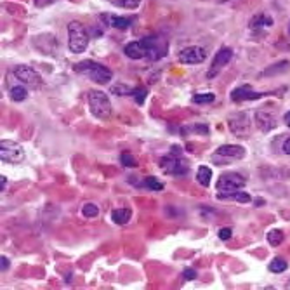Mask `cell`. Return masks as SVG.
Listing matches in <instances>:
<instances>
[{
  "instance_id": "1",
  "label": "cell",
  "mask_w": 290,
  "mask_h": 290,
  "mask_svg": "<svg viewBox=\"0 0 290 290\" xmlns=\"http://www.w3.org/2000/svg\"><path fill=\"white\" fill-rule=\"evenodd\" d=\"M75 71L80 75H85L91 80L98 83H108L113 78V71L104 65H99L96 61H82L75 65Z\"/></svg>"
},
{
  "instance_id": "2",
  "label": "cell",
  "mask_w": 290,
  "mask_h": 290,
  "mask_svg": "<svg viewBox=\"0 0 290 290\" xmlns=\"http://www.w3.org/2000/svg\"><path fill=\"white\" fill-rule=\"evenodd\" d=\"M68 42H70V50L75 54H80L87 49L89 45V39H87L85 28L78 21H71L68 24Z\"/></svg>"
},
{
  "instance_id": "3",
  "label": "cell",
  "mask_w": 290,
  "mask_h": 290,
  "mask_svg": "<svg viewBox=\"0 0 290 290\" xmlns=\"http://www.w3.org/2000/svg\"><path fill=\"white\" fill-rule=\"evenodd\" d=\"M89 108L96 119H108L111 115V103L108 96L101 91L89 92Z\"/></svg>"
},
{
  "instance_id": "4",
  "label": "cell",
  "mask_w": 290,
  "mask_h": 290,
  "mask_svg": "<svg viewBox=\"0 0 290 290\" xmlns=\"http://www.w3.org/2000/svg\"><path fill=\"white\" fill-rule=\"evenodd\" d=\"M0 158H2V162H7V163L23 162L24 160L23 146L18 144V142H14V141L2 139V142H0Z\"/></svg>"
},
{
  "instance_id": "5",
  "label": "cell",
  "mask_w": 290,
  "mask_h": 290,
  "mask_svg": "<svg viewBox=\"0 0 290 290\" xmlns=\"http://www.w3.org/2000/svg\"><path fill=\"white\" fill-rule=\"evenodd\" d=\"M160 167L163 169V172L172 176H183L188 172L186 162L181 158L179 153H169L167 157H163L160 160Z\"/></svg>"
},
{
  "instance_id": "6",
  "label": "cell",
  "mask_w": 290,
  "mask_h": 290,
  "mask_svg": "<svg viewBox=\"0 0 290 290\" xmlns=\"http://www.w3.org/2000/svg\"><path fill=\"white\" fill-rule=\"evenodd\" d=\"M245 186V178L237 172H228V174H222L219 181H217V191L219 193H229V191H237L242 190Z\"/></svg>"
},
{
  "instance_id": "7",
  "label": "cell",
  "mask_w": 290,
  "mask_h": 290,
  "mask_svg": "<svg viewBox=\"0 0 290 290\" xmlns=\"http://www.w3.org/2000/svg\"><path fill=\"white\" fill-rule=\"evenodd\" d=\"M14 75L18 77L19 82L26 83L30 89H40L42 87V78L40 75L37 73L35 70L30 68V66H24V65H19L14 68Z\"/></svg>"
},
{
  "instance_id": "8",
  "label": "cell",
  "mask_w": 290,
  "mask_h": 290,
  "mask_svg": "<svg viewBox=\"0 0 290 290\" xmlns=\"http://www.w3.org/2000/svg\"><path fill=\"white\" fill-rule=\"evenodd\" d=\"M250 127H252V122L245 113H238V115L229 119V130L237 137H247L250 134Z\"/></svg>"
},
{
  "instance_id": "9",
  "label": "cell",
  "mask_w": 290,
  "mask_h": 290,
  "mask_svg": "<svg viewBox=\"0 0 290 290\" xmlns=\"http://www.w3.org/2000/svg\"><path fill=\"white\" fill-rule=\"evenodd\" d=\"M231 57H233V50H231L229 47H221L219 50H217L216 56H214L212 66H210V70L207 73V78L217 77V73H219V71L228 65V63L231 61Z\"/></svg>"
},
{
  "instance_id": "10",
  "label": "cell",
  "mask_w": 290,
  "mask_h": 290,
  "mask_svg": "<svg viewBox=\"0 0 290 290\" xmlns=\"http://www.w3.org/2000/svg\"><path fill=\"white\" fill-rule=\"evenodd\" d=\"M205 57H207V52L201 47H186L179 52V61L184 65H200L205 61Z\"/></svg>"
},
{
  "instance_id": "11",
  "label": "cell",
  "mask_w": 290,
  "mask_h": 290,
  "mask_svg": "<svg viewBox=\"0 0 290 290\" xmlns=\"http://www.w3.org/2000/svg\"><path fill=\"white\" fill-rule=\"evenodd\" d=\"M214 155L222 157L224 158V163H228L229 160H240V158L245 157V148H242V146L238 144H224V146H219Z\"/></svg>"
},
{
  "instance_id": "12",
  "label": "cell",
  "mask_w": 290,
  "mask_h": 290,
  "mask_svg": "<svg viewBox=\"0 0 290 290\" xmlns=\"http://www.w3.org/2000/svg\"><path fill=\"white\" fill-rule=\"evenodd\" d=\"M263 92H255L252 89L250 83H243V85L237 87L235 91H231V99L235 101V103H238V101H255L259 98H263Z\"/></svg>"
},
{
  "instance_id": "13",
  "label": "cell",
  "mask_w": 290,
  "mask_h": 290,
  "mask_svg": "<svg viewBox=\"0 0 290 290\" xmlns=\"http://www.w3.org/2000/svg\"><path fill=\"white\" fill-rule=\"evenodd\" d=\"M255 124H257V127L263 130V132H270V130L276 127V119L271 111L257 110L255 111Z\"/></svg>"
},
{
  "instance_id": "14",
  "label": "cell",
  "mask_w": 290,
  "mask_h": 290,
  "mask_svg": "<svg viewBox=\"0 0 290 290\" xmlns=\"http://www.w3.org/2000/svg\"><path fill=\"white\" fill-rule=\"evenodd\" d=\"M124 52H125V56L130 57V60H142V57H148V50H146V45L142 40L130 42L129 45H125Z\"/></svg>"
},
{
  "instance_id": "15",
  "label": "cell",
  "mask_w": 290,
  "mask_h": 290,
  "mask_svg": "<svg viewBox=\"0 0 290 290\" xmlns=\"http://www.w3.org/2000/svg\"><path fill=\"white\" fill-rule=\"evenodd\" d=\"M219 200H233V201H240V204H249L252 200L249 193L242 191V190H237V191H229V193H219L217 195Z\"/></svg>"
},
{
  "instance_id": "16",
  "label": "cell",
  "mask_w": 290,
  "mask_h": 290,
  "mask_svg": "<svg viewBox=\"0 0 290 290\" xmlns=\"http://www.w3.org/2000/svg\"><path fill=\"white\" fill-rule=\"evenodd\" d=\"M273 24V18L268 14H255L250 19V28L252 30H260V28H268Z\"/></svg>"
},
{
  "instance_id": "17",
  "label": "cell",
  "mask_w": 290,
  "mask_h": 290,
  "mask_svg": "<svg viewBox=\"0 0 290 290\" xmlns=\"http://www.w3.org/2000/svg\"><path fill=\"white\" fill-rule=\"evenodd\" d=\"M196 181H198L201 186L207 188L210 184V181H212V170H210V167H207V165L198 167V172H196Z\"/></svg>"
},
{
  "instance_id": "18",
  "label": "cell",
  "mask_w": 290,
  "mask_h": 290,
  "mask_svg": "<svg viewBox=\"0 0 290 290\" xmlns=\"http://www.w3.org/2000/svg\"><path fill=\"white\" fill-rule=\"evenodd\" d=\"M130 216H132L130 209H117L111 212V219L115 221L117 224H125V222H129Z\"/></svg>"
},
{
  "instance_id": "19",
  "label": "cell",
  "mask_w": 290,
  "mask_h": 290,
  "mask_svg": "<svg viewBox=\"0 0 290 290\" xmlns=\"http://www.w3.org/2000/svg\"><path fill=\"white\" fill-rule=\"evenodd\" d=\"M9 96H11V99L12 101H24L26 99V96H28V91L24 89L23 85H14V87H11L9 89Z\"/></svg>"
},
{
  "instance_id": "20",
  "label": "cell",
  "mask_w": 290,
  "mask_h": 290,
  "mask_svg": "<svg viewBox=\"0 0 290 290\" xmlns=\"http://www.w3.org/2000/svg\"><path fill=\"white\" fill-rule=\"evenodd\" d=\"M287 268H288L287 260L281 259V257H275L270 263V271L271 273H283L285 270H287Z\"/></svg>"
},
{
  "instance_id": "21",
  "label": "cell",
  "mask_w": 290,
  "mask_h": 290,
  "mask_svg": "<svg viewBox=\"0 0 290 290\" xmlns=\"http://www.w3.org/2000/svg\"><path fill=\"white\" fill-rule=\"evenodd\" d=\"M268 242L271 243L273 247H278L281 242H283V231L281 229H271L268 233Z\"/></svg>"
},
{
  "instance_id": "22",
  "label": "cell",
  "mask_w": 290,
  "mask_h": 290,
  "mask_svg": "<svg viewBox=\"0 0 290 290\" xmlns=\"http://www.w3.org/2000/svg\"><path fill=\"white\" fill-rule=\"evenodd\" d=\"M110 23L113 28H117V30H127L130 24H132V21L129 18H111Z\"/></svg>"
},
{
  "instance_id": "23",
  "label": "cell",
  "mask_w": 290,
  "mask_h": 290,
  "mask_svg": "<svg viewBox=\"0 0 290 290\" xmlns=\"http://www.w3.org/2000/svg\"><path fill=\"white\" fill-rule=\"evenodd\" d=\"M216 101V96L212 92H207V94H196L193 98V103H198V104H207V103H214Z\"/></svg>"
},
{
  "instance_id": "24",
  "label": "cell",
  "mask_w": 290,
  "mask_h": 290,
  "mask_svg": "<svg viewBox=\"0 0 290 290\" xmlns=\"http://www.w3.org/2000/svg\"><path fill=\"white\" fill-rule=\"evenodd\" d=\"M82 214L85 217H96L99 214V209H98V205H96V204H85L82 207Z\"/></svg>"
},
{
  "instance_id": "25",
  "label": "cell",
  "mask_w": 290,
  "mask_h": 290,
  "mask_svg": "<svg viewBox=\"0 0 290 290\" xmlns=\"http://www.w3.org/2000/svg\"><path fill=\"white\" fill-rule=\"evenodd\" d=\"M146 94H148V91H146L144 87H136V89H132V94L130 96H134V99H136L137 104H142L146 99Z\"/></svg>"
},
{
  "instance_id": "26",
  "label": "cell",
  "mask_w": 290,
  "mask_h": 290,
  "mask_svg": "<svg viewBox=\"0 0 290 290\" xmlns=\"http://www.w3.org/2000/svg\"><path fill=\"white\" fill-rule=\"evenodd\" d=\"M120 162H122V165H124V167H136L137 165L136 158H134L129 151H124V153L120 155Z\"/></svg>"
},
{
  "instance_id": "27",
  "label": "cell",
  "mask_w": 290,
  "mask_h": 290,
  "mask_svg": "<svg viewBox=\"0 0 290 290\" xmlns=\"http://www.w3.org/2000/svg\"><path fill=\"white\" fill-rule=\"evenodd\" d=\"M111 92L117 96H129V94H132V89H129L125 83H115V85L111 87Z\"/></svg>"
},
{
  "instance_id": "28",
  "label": "cell",
  "mask_w": 290,
  "mask_h": 290,
  "mask_svg": "<svg viewBox=\"0 0 290 290\" xmlns=\"http://www.w3.org/2000/svg\"><path fill=\"white\" fill-rule=\"evenodd\" d=\"M144 186L146 188H150V190H153V191H157V190H163V184L158 181L157 178H146L144 179Z\"/></svg>"
},
{
  "instance_id": "29",
  "label": "cell",
  "mask_w": 290,
  "mask_h": 290,
  "mask_svg": "<svg viewBox=\"0 0 290 290\" xmlns=\"http://www.w3.org/2000/svg\"><path fill=\"white\" fill-rule=\"evenodd\" d=\"M276 68H288V63H287V61H283V63H278V65H276V66H271V68H268L266 71H264L263 77H271V75L278 73L280 70H276Z\"/></svg>"
},
{
  "instance_id": "30",
  "label": "cell",
  "mask_w": 290,
  "mask_h": 290,
  "mask_svg": "<svg viewBox=\"0 0 290 290\" xmlns=\"http://www.w3.org/2000/svg\"><path fill=\"white\" fill-rule=\"evenodd\" d=\"M117 4L125 9H136L137 6L141 4V0H117Z\"/></svg>"
},
{
  "instance_id": "31",
  "label": "cell",
  "mask_w": 290,
  "mask_h": 290,
  "mask_svg": "<svg viewBox=\"0 0 290 290\" xmlns=\"http://www.w3.org/2000/svg\"><path fill=\"white\" fill-rule=\"evenodd\" d=\"M190 130H193V132H201V134H209V129L205 127V125H198V127H188V129H183V134L184 132H190Z\"/></svg>"
},
{
  "instance_id": "32",
  "label": "cell",
  "mask_w": 290,
  "mask_h": 290,
  "mask_svg": "<svg viewBox=\"0 0 290 290\" xmlns=\"http://www.w3.org/2000/svg\"><path fill=\"white\" fill-rule=\"evenodd\" d=\"M183 276H184V280H195L196 278V271L191 270V268H186V270L183 271Z\"/></svg>"
},
{
  "instance_id": "33",
  "label": "cell",
  "mask_w": 290,
  "mask_h": 290,
  "mask_svg": "<svg viewBox=\"0 0 290 290\" xmlns=\"http://www.w3.org/2000/svg\"><path fill=\"white\" fill-rule=\"evenodd\" d=\"M231 235H233V231H231L229 228H222V229H219V238H221V240H229Z\"/></svg>"
},
{
  "instance_id": "34",
  "label": "cell",
  "mask_w": 290,
  "mask_h": 290,
  "mask_svg": "<svg viewBox=\"0 0 290 290\" xmlns=\"http://www.w3.org/2000/svg\"><path fill=\"white\" fill-rule=\"evenodd\" d=\"M0 264H2V266H0V268H2V271L9 270V259H7V257H4V255H2V257H0Z\"/></svg>"
},
{
  "instance_id": "35",
  "label": "cell",
  "mask_w": 290,
  "mask_h": 290,
  "mask_svg": "<svg viewBox=\"0 0 290 290\" xmlns=\"http://www.w3.org/2000/svg\"><path fill=\"white\" fill-rule=\"evenodd\" d=\"M281 150H283L285 155H290V137H287L283 142V146H281Z\"/></svg>"
},
{
  "instance_id": "36",
  "label": "cell",
  "mask_w": 290,
  "mask_h": 290,
  "mask_svg": "<svg viewBox=\"0 0 290 290\" xmlns=\"http://www.w3.org/2000/svg\"><path fill=\"white\" fill-rule=\"evenodd\" d=\"M54 0H35V4L39 7H44V6H49V4H52Z\"/></svg>"
},
{
  "instance_id": "37",
  "label": "cell",
  "mask_w": 290,
  "mask_h": 290,
  "mask_svg": "<svg viewBox=\"0 0 290 290\" xmlns=\"http://www.w3.org/2000/svg\"><path fill=\"white\" fill-rule=\"evenodd\" d=\"M6 184H7V179L2 176V178H0V190H2V191H4V188H6Z\"/></svg>"
},
{
  "instance_id": "38",
  "label": "cell",
  "mask_w": 290,
  "mask_h": 290,
  "mask_svg": "<svg viewBox=\"0 0 290 290\" xmlns=\"http://www.w3.org/2000/svg\"><path fill=\"white\" fill-rule=\"evenodd\" d=\"M283 120H285V124H287V127H290V111H287V113H285Z\"/></svg>"
},
{
  "instance_id": "39",
  "label": "cell",
  "mask_w": 290,
  "mask_h": 290,
  "mask_svg": "<svg viewBox=\"0 0 290 290\" xmlns=\"http://www.w3.org/2000/svg\"><path fill=\"white\" fill-rule=\"evenodd\" d=\"M285 288H288V290H290V281H288V283H287V285H285Z\"/></svg>"
},
{
  "instance_id": "40",
  "label": "cell",
  "mask_w": 290,
  "mask_h": 290,
  "mask_svg": "<svg viewBox=\"0 0 290 290\" xmlns=\"http://www.w3.org/2000/svg\"><path fill=\"white\" fill-rule=\"evenodd\" d=\"M288 32H290V28H288Z\"/></svg>"
}]
</instances>
